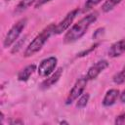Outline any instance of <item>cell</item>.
I'll list each match as a JSON object with an SVG mask.
<instances>
[{
  "label": "cell",
  "instance_id": "6da1fadb",
  "mask_svg": "<svg viewBox=\"0 0 125 125\" xmlns=\"http://www.w3.org/2000/svg\"><path fill=\"white\" fill-rule=\"evenodd\" d=\"M97 18H98V14L96 12H94V13H91V14L85 16L80 21H78L65 33L64 38H63L64 43H72V42H75L78 39H80L86 33V31L88 30L90 25L97 21Z\"/></svg>",
  "mask_w": 125,
  "mask_h": 125
},
{
  "label": "cell",
  "instance_id": "7a4b0ae2",
  "mask_svg": "<svg viewBox=\"0 0 125 125\" xmlns=\"http://www.w3.org/2000/svg\"><path fill=\"white\" fill-rule=\"evenodd\" d=\"M55 24H50L47 27H45L38 35L35 36V38L28 44V46L26 47L25 51H24V57L28 58L33 56L34 54H36L37 52H39L42 47L44 46V44L47 42V40L50 38V36L52 34H54V30H55Z\"/></svg>",
  "mask_w": 125,
  "mask_h": 125
},
{
  "label": "cell",
  "instance_id": "3957f363",
  "mask_svg": "<svg viewBox=\"0 0 125 125\" xmlns=\"http://www.w3.org/2000/svg\"><path fill=\"white\" fill-rule=\"evenodd\" d=\"M26 22H27L26 19H21L10 28V30L7 32V34L4 38V41H3V46L5 48L10 47L12 44L17 42V40L20 37L21 31L24 29V27L26 25Z\"/></svg>",
  "mask_w": 125,
  "mask_h": 125
},
{
  "label": "cell",
  "instance_id": "277c9868",
  "mask_svg": "<svg viewBox=\"0 0 125 125\" xmlns=\"http://www.w3.org/2000/svg\"><path fill=\"white\" fill-rule=\"evenodd\" d=\"M87 78L86 77H82V78H79L75 84L73 85L72 89L70 90L67 98H66V101H65V104H72L78 97H80L83 93V91L85 90V87L87 85Z\"/></svg>",
  "mask_w": 125,
  "mask_h": 125
},
{
  "label": "cell",
  "instance_id": "5b68a950",
  "mask_svg": "<svg viewBox=\"0 0 125 125\" xmlns=\"http://www.w3.org/2000/svg\"><path fill=\"white\" fill-rule=\"evenodd\" d=\"M58 60L55 57H49L45 60H43L39 66H38V73L42 77H48L50 74L53 73L57 66Z\"/></svg>",
  "mask_w": 125,
  "mask_h": 125
},
{
  "label": "cell",
  "instance_id": "8992f818",
  "mask_svg": "<svg viewBox=\"0 0 125 125\" xmlns=\"http://www.w3.org/2000/svg\"><path fill=\"white\" fill-rule=\"evenodd\" d=\"M79 13V10L78 9H73L72 11H70L66 16L65 18L60 21L56 26H55V30H54V34H61L62 33L63 31H65L69 26L70 24L72 23V21H74V19L76 18V16L78 15Z\"/></svg>",
  "mask_w": 125,
  "mask_h": 125
},
{
  "label": "cell",
  "instance_id": "52a82bcc",
  "mask_svg": "<svg viewBox=\"0 0 125 125\" xmlns=\"http://www.w3.org/2000/svg\"><path fill=\"white\" fill-rule=\"evenodd\" d=\"M108 66V62L105 61V60H102V61H99L97 62L96 63H94L87 71V74H86V78L88 80H93V79H96L100 73L102 71H104L106 67Z\"/></svg>",
  "mask_w": 125,
  "mask_h": 125
},
{
  "label": "cell",
  "instance_id": "ba28073f",
  "mask_svg": "<svg viewBox=\"0 0 125 125\" xmlns=\"http://www.w3.org/2000/svg\"><path fill=\"white\" fill-rule=\"evenodd\" d=\"M62 74V68L59 67L55 72H53L52 74H50L49 77H47L42 83H41V89H48L51 86H53L55 83H57L59 81V79L61 78Z\"/></svg>",
  "mask_w": 125,
  "mask_h": 125
},
{
  "label": "cell",
  "instance_id": "9c48e42d",
  "mask_svg": "<svg viewBox=\"0 0 125 125\" xmlns=\"http://www.w3.org/2000/svg\"><path fill=\"white\" fill-rule=\"evenodd\" d=\"M124 53H125V38L113 43L108 50V56L111 58L119 57Z\"/></svg>",
  "mask_w": 125,
  "mask_h": 125
},
{
  "label": "cell",
  "instance_id": "30bf717a",
  "mask_svg": "<svg viewBox=\"0 0 125 125\" xmlns=\"http://www.w3.org/2000/svg\"><path fill=\"white\" fill-rule=\"evenodd\" d=\"M120 93L117 89H110L108 90L104 97V100H103V104L104 106H110L112 104H115V102L117 101L118 97H119Z\"/></svg>",
  "mask_w": 125,
  "mask_h": 125
},
{
  "label": "cell",
  "instance_id": "8fae6325",
  "mask_svg": "<svg viewBox=\"0 0 125 125\" xmlns=\"http://www.w3.org/2000/svg\"><path fill=\"white\" fill-rule=\"evenodd\" d=\"M36 69V65L35 64H29L27 66H25L24 68H22L19 74H18V79L20 81H27L29 79V77L33 74V72Z\"/></svg>",
  "mask_w": 125,
  "mask_h": 125
},
{
  "label": "cell",
  "instance_id": "7c38bea8",
  "mask_svg": "<svg viewBox=\"0 0 125 125\" xmlns=\"http://www.w3.org/2000/svg\"><path fill=\"white\" fill-rule=\"evenodd\" d=\"M37 0H21L19 2V4L16 6L14 13L15 14H21L22 12H24L25 10H27L32 4L36 3Z\"/></svg>",
  "mask_w": 125,
  "mask_h": 125
},
{
  "label": "cell",
  "instance_id": "4fadbf2b",
  "mask_svg": "<svg viewBox=\"0 0 125 125\" xmlns=\"http://www.w3.org/2000/svg\"><path fill=\"white\" fill-rule=\"evenodd\" d=\"M121 1L122 0H105V2L102 6V10L104 13H107V12L111 11L115 6H117Z\"/></svg>",
  "mask_w": 125,
  "mask_h": 125
},
{
  "label": "cell",
  "instance_id": "5bb4252c",
  "mask_svg": "<svg viewBox=\"0 0 125 125\" xmlns=\"http://www.w3.org/2000/svg\"><path fill=\"white\" fill-rule=\"evenodd\" d=\"M89 99H90V95L88 93L80 96V98L78 99L77 103H76V107L78 109H81V108H84L87 104H88V102H89Z\"/></svg>",
  "mask_w": 125,
  "mask_h": 125
},
{
  "label": "cell",
  "instance_id": "9a60e30c",
  "mask_svg": "<svg viewBox=\"0 0 125 125\" xmlns=\"http://www.w3.org/2000/svg\"><path fill=\"white\" fill-rule=\"evenodd\" d=\"M112 80L115 84H123L125 82V66L118 73L113 75Z\"/></svg>",
  "mask_w": 125,
  "mask_h": 125
},
{
  "label": "cell",
  "instance_id": "2e32d148",
  "mask_svg": "<svg viewBox=\"0 0 125 125\" xmlns=\"http://www.w3.org/2000/svg\"><path fill=\"white\" fill-rule=\"evenodd\" d=\"M102 0H87L85 2V5H84V11H89L91 10L92 8L96 7L99 3H101Z\"/></svg>",
  "mask_w": 125,
  "mask_h": 125
},
{
  "label": "cell",
  "instance_id": "e0dca14e",
  "mask_svg": "<svg viewBox=\"0 0 125 125\" xmlns=\"http://www.w3.org/2000/svg\"><path fill=\"white\" fill-rule=\"evenodd\" d=\"M114 123L115 124H118V125H125V113H122V114L118 115L115 118Z\"/></svg>",
  "mask_w": 125,
  "mask_h": 125
},
{
  "label": "cell",
  "instance_id": "ac0fdd59",
  "mask_svg": "<svg viewBox=\"0 0 125 125\" xmlns=\"http://www.w3.org/2000/svg\"><path fill=\"white\" fill-rule=\"evenodd\" d=\"M24 40H25V37L21 38V39L19 41V43L15 45V47H14V48H13V50H12V53H16V52H18V51L21 49V46L22 45V43H24Z\"/></svg>",
  "mask_w": 125,
  "mask_h": 125
},
{
  "label": "cell",
  "instance_id": "d6986e66",
  "mask_svg": "<svg viewBox=\"0 0 125 125\" xmlns=\"http://www.w3.org/2000/svg\"><path fill=\"white\" fill-rule=\"evenodd\" d=\"M98 45H99V44L97 43V44H95L94 46H92V47H91L90 49H88V50H85V51H83V52L79 53V54H78V57H83V56H87V55H88V54H89V53H90L91 51H93L94 49H96V47H97Z\"/></svg>",
  "mask_w": 125,
  "mask_h": 125
},
{
  "label": "cell",
  "instance_id": "ffe728a7",
  "mask_svg": "<svg viewBox=\"0 0 125 125\" xmlns=\"http://www.w3.org/2000/svg\"><path fill=\"white\" fill-rule=\"evenodd\" d=\"M50 1H51V0H37V1H36V3H35V5H34V7L37 9V8H39V7L43 6L44 4H46V3L50 2Z\"/></svg>",
  "mask_w": 125,
  "mask_h": 125
},
{
  "label": "cell",
  "instance_id": "44dd1931",
  "mask_svg": "<svg viewBox=\"0 0 125 125\" xmlns=\"http://www.w3.org/2000/svg\"><path fill=\"white\" fill-rule=\"evenodd\" d=\"M119 98H120V101H121V103H123V104H125V90L119 95Z\"/></svg>",
  "mask_w": 125,
  "mask_h": 125
},
{
  "label": "cell",
  "instance_id": "7402d4cb",
  "mask_svg": "<svg viewBox=\"0 0 125 125\" xmlns=\"http://www.w3.org/2000/svg\"><path fill=\"white\" fill-rule=\"evenodd\" d=\"M23 121L21 120H13V121H10V124H22Z\"/></svg>",
  "mask_w": 125,
  "mask_h": 125
},
{
  "label": "cell",
  "instance_id": "603a6c76",
  "mask_svg": "<svg viewBox=\"0 0 125 125\" xmlns=\"http://www.w3.org/2000/svg\"><path fill=\"white\" fill-rule=\"evenodd\" d=\"M6 1H10V0H6Z\"/></svg>",
  "mask_w": 125,
  "mask_h": 125
}]
</instances>
